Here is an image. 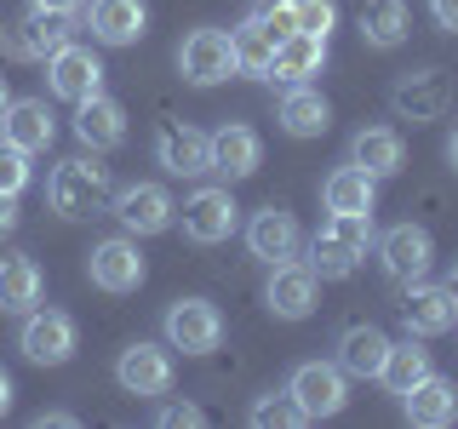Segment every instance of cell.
<instances>
[{"label":"cell","mask_w":458,"mask_h":429,"mask_svg":"<svg viewBox=\"0 0 458 429\" xmlns=\"http://www.w3.org/2000/svg\"><path fill=\"white\" fill-rule=\"evenodd\" d=\"M155 424H166V429H195V424H207V412L190 407V400H172V407L155 412Z\"/></svg>","instance_id":"36"},{"label":"cell","mask_w":458,"mask_h":429,"mask_svg":"<svg viewBox=\"0 0 458 429\" xmlns=\"http://www.w3.org/2000/svg\"><path fill=\"white\" fill-rule=\"evenodd\" d=\"M247 247H252V257H264V264H286V257L304 252V229H298V218L286 206H264V212H252V223H247Z\"/></svg>","instance_id":"16"},{"label":"cell","mask_w":458,"mask_h":429,"mask_svg":"<svg viewBox=\"0 0 458 429\" xmlns=\"http://www.w3.org/2000/svg\"><path fill=\"white\" fill-rule=\"evenodd\" d=\"M166 343L183 355H212L224 343V315L218 304H207V298H178V304H166Z\"/></svg>","instance_id":"6"},{"label":"cell","mask_w":458,"mask_h":429,"mask_svg":"<svg viewBox=\"0 0 458 429\" xmlns=\"http://www.w3.org/2000/svg\"><path fill=\"white\" fill-rule=\"evenodd\" d=\"M372 247H378L384 275L401 281V286L424 281V275H429V257H436V240H429V229H419V223H395V229H384Z\"/></svg>","instance_id":"9"},{"label":"cell","mask_w":458,"mask_h":429,"mask_svg":"<svg viewBox=\"0 0 458 429\" xmlns=\"http://www.w3.org/2000/svg\"><path fill=\"white\" fill-rule=\"evenodd\" d=\"M367 247H372V212H333V218L310 235V257H304V264L321 281H344V275L361 269Z\"/></svg>","instance_id":"1"},{"label":"cell","mask_w":458,"mask_h":429,"mask_svg":"<svg viewBox=\"0 0 458 429\" xmlns=\"http://www.w3.org/2000/svg\"><path fill=\"white\" fill-rule=\"evenodd\" d=\"M69 35H75V12L29 6V18H23V46L35 52V57H52L57 46H69Z\"/></svg>","instance_id":"32"},{"label":"cell","mask_w":458,"mask_h":429,"mask_svg":"<svg viewBox=\"0 0 458 429\" xmlns=\"http://www.w3.org/2000/svg\"><path fill=\"white\" fill-rule=\"evenodd\" d=\"M264 23L276 29L281 40H286V35H298V6H293V0H276V6H264Z\"/></svg>","instance_id":"37"},{"label":"cell","mask_w":458,"mask_h":429,"mask_svg":"<svg viewBox=\"0 0 458 429\" xmlns=\"http://www.w3.org/2000/svg\"><path fill=\"white\" fill-rule=\"evenodd\" d=\"M29 6H47V12H75V18H81V12H86V0H29Z\"/></svg>","instance_id":"41"},{"label":"cell","mask_w":458,"mask_h":429,"mask_svg":"<svg viewBox=\"0 0 458 429\" xmlns=\"http://www.w3.org/2000/svg\"><path fill=\"white\" fill-rule=\"evenodd\" d=\"M40 292H47V281H40V264L23 252L0 257V315H29L40 304Z\"/></svg>","instance_id":"27"},{"label":"cell","mask_w":458,"mask_h":429,"mask_svg":"<svg viewBox=\"0 0 458 429\" xmlns=\"http://www.w3.org/2000/svg\"><path fill=\"white\" fill-rule=\"evenodd\" d=\"M327 69V40L321 35H286L281 46H276V63H269V75L264 80H281V86H304V80H315Z\"/></svg>","instance_id":"23"},{"label":"cell","mask_w":458,"mask_h":429,"mask_svg":"<svg viewBox=\"0 0 458 429\" xmlns=\"http://www.w3.org/2000/svg\"><path fill=\"white\" fill-rule=\"evenodd\" d=\"M229 46H235V69H241V75H258V80H264L269 63H276L281 35L264 23V12H252V18H241L235 29H229Z\"/></svg>","instance_id":"25"},{"label":"cell","mask_w":458,"mask_h":429,"mask_svg":"<svg viewBox=\"0 0 458 429\" xmlns=\"http://www.w3.org/2000/svg\"><path fill=\"white\" fill-rule=\"evenodd\" d=\"M276 121H281L293 138H321L327 126H333V104H327V97L304 80V86H286V97H281Z\"/></svg>","instance_id":"28"},{"label":"cell","mask_w":458,"mask_h":429,"mask_svg":"<svg viewBox=\"0 0 458 429\" xmlns=\"http://www.w3.org/2000/svg\"><path fill=\"white\" fill-rule=\"evenodd\" d=\"M109 206H114L126 235H161L178 218V200L166 195V183H126V189L109 195Z\"/></svg>","instance_id":"8"},{"label":"cell","mask_w":458,"mask_h":429,"mask_svg":"<svg viewBox=\"0 0 458 429\" xmlns=\"http://www.w3.org/2000/svg\"><path fill=\"white\" fill-rule=\"evenodd\" d=\"M293 6H298V29H304V35H333V29H338V6H333V0H293Z\"/></svg>","instance_id":"35"},{"label":"cell","mask_w":458,"mask_h":429,"mask_svg":"<svg viewBox=\"0 0 458 429\" xmlns=\"http://www.w3.org/2000/svg\"><path fill=\"white\" fill-rule=\"evenodd\" d=\"M350 161L384 183V178L401 172V161H407V143H401L395 126H361V132L350 138Z\"/></svg>","instance_id":"24"},{"label":"cell","mask_w":458,"mask_h":429,"mask_svg":"<svg viewBox=\"0 0 458 429\" xmlns=\"http://www.w3.org/2000/svg\"><path fill=\"white\" fill-rule=\"evenodd\" d=\"M429 12H436L441 29H458V0H429Z\"/></svg>","instance_id":"39"},{"label":"cell","mask_w":458,"mask_h":429,"mask_svg":"<svg viewBox=\"0 0 458 429\" xmlns=\"http://www.w3.org/2000/svg\"><path fill=\"white\" fill-rule=\"evenodd\" d=\"M0 138L18 143L23 155H40L57 138V114L47 109V97H12L6 114H0Z\"/></svg>","instance_id":"18"},{"label":"cell","mask_w":458,"mask_h":429,"mask_svg":"<svg viewBox=\"0 0 458 429\" xmlns=\"http://www.w3.org/2000/svg\"><path fill=\"white\" fill-rule=\"evenodd\" d=\"M390 104L401 121H412V126H424V121H441L453 104V86L441 69H407L395 86H390Z\"/></svg>","instance_id":"12"},{"label":"cell","mask_w":458,"mask_h":429,"mask_svg":"<svg viewBox=\"0 0 458 429\" xmlns=\"http://www.w3.org/2000/svg\"><path fill=\"white\" fill-rule=\"evenodd\" d=\"M258 166H264V138L241 121H224L218 132H212V172H224V178H252Z\"/></svg>","instance_id":"21"},{"label":"cell","mask_w":458,"mask_h":429,"mask_svg":"<svg viewBox=\"0 0 458 429\" xmlns=\"http://www.w3.org/2000/svg\"><path fill=\"white\" fill-rule=\"evenodd\" d=\"M401 412L419 429H447V424H458V383L441 378V372H424V378L401 395Z\"/></svg>","instance_id":"17"},{"label":"cell","mask_w":458,"mask_h":429,"mask_svg":"<svg viewBox=\"0 0 458 429\" xmlns=\"http://www.w3.org/2000/svg\"><path fill=\"white\" fill-rule=\"evenodd\" d=\"M143 23H149L143 0H92L86 6V29L104 46H132V40H143Z\"/></svg>","instance_id":"22"},{"label":"cell","mask_w":458,"mask_h":429,"mask_svg":"<svg viewBox=\"0 0 458 429\" xmlns=\"http://www.w3.org/2000/svg\"><path fill=\"white\" fill-rule=\"evenodd\" d=\"M23 189H29V155L0 138V195H23Z\"/></svg>","instance_id":"34"},{"label":"cell","mask_w":458,"mask_h":429,"mask_svg":"<svg viewBox=\"0 0 458 429\" xmlns=\"http://www.w3.org/2000/svg\"><path fill=\"white\" fill-rule=\"evenodd\" d=\"M18 223H23V212H18V195H0V235H12Z\"/></svg>","instance_id":"38"},{"label":"cell","mask_w":458,"mask_h":429,"mask_svg":"<svg viewBox=\"0 0 458 429\" xmlns=\"http://www.w3.org/2000/svg\"><path fill=\"white\" fill-rule=\"evenodd\" d=\"M178 69H183L190 86H218L229 75H241V69H235V46H229L224 29H195V35H183Z\"/></svg>","instance_id":"11"},{"label":"cell","mask_w":458,"mask_h":429,"mask_svg":"<svg viewBox=\"0 0 458 429\" xmlns=\"http://www.w3.org/2000/svg\"><path fill=\"white\" fill-rule=\"evenodd\" d=\"M47 86L57 97H69V104H86L92 92H104V63H98V52L92 46H57L47 57Z\"/></svg>","instance_id":"13"},{"label":"cell","mask_w":458,"mask_h":429,"mask_svg":"<svg viewBox=\"0 0 458 429\" xmlns=\"http://www.w3.org/2000/svg\"><path fill=\"white\" fill-rule=\"evenodd\" d=\"M384 355H390V338H384L372 321H355V326L338 332V366L350 372V378H378Z\"/></svg>","instance_id":"26"},{"label":"cell","mask_w":458,"mask_h":429,"mask_svg":"<svg viewBox=\"0 0 458 429\" xmlns=\"http://www.w3.org/2000/svg\"><path fill=\"white\" fill-rule=\"evenodd\" d=\"M286 395H293V407L304 412V424L338 418V412L350 407V372L338 361H298L293 378H286Z\"/></svg>","instance_id":"3"},{"label":"cell","mask_w":458,"mask_h":429,"mask_svg":"<svg viewBox=\"0 0 458 429\" xmlns=\"http://www.w3.org/2000/svg\"><path fill=\"white\" fill-rule=\"evenodd\" d=\"M114 378H121L126 395L138 400H161L172 395V378H178V366H172V343H126L121 361H114Z\"/></svg>","instance_id":"5"},{"label":"cell","mask_w":458,"mask_h":429,"mask_svg":"<svg viewBox=\"0 0 458 429\" xmlns=\"http://www.w3.org/2000/svg\"><path fill=\"white\" fill-rule=\"evenodd\" d=\"M447 161H453V172H458V121H453V132H447Z\"/></svg>","instance_id":"43"},{"label":"cell","mask_w":458,"mask_h":429,"mask_svg":"<svg viewBox=\"0 0 458 429\" xmlns=\"http://www.w3.org/2000/svg\"><path fill=\"white\" fill-rule=\"evenodd\" d=\"M401 326L407 338H441L458 326V304L447 286H429V281H412L407 298H401Z\"/></svg>","instance_id":"15"},{"label":"cell","mask_w":458,"mask_h":429,"mask_svg":"<svg viewBox=\"0 0 458 429\" xmlns=\"http://www.w3.org/2000/svg\"><path fill=\"white\" fill-rule=\"evenodd\" d=\"M424 372H436L429 366V349H419V338H407V343H390V355H384V366H378V383L390 395H407Z\"/></svg>","instance_id":"31"},{"label":"cell","mask_w":458,"mask_h":429,"mask_svg":"<svg viewBox=\"0 0 458 429\" xmlns=\"http://www.w3.org/2000/svg\"><path fill=\"white\" fill-rule=\"evenodd\" d=\"M75 138H81L92 155H104V149H121V143H126V109L114 104V97L92 92L86 104H75Z\"/></svg>","instance_id":"20"},{"label":"cell","mask_w":458,"mask_h":429,"mask_svg":"<svg viewBox=\"0 0 458 429\" xmlns=\"http://www.w3.org/2000/svg\"><path fill=\"white\" fill-rule=\"evenodd\" d=\"M12 412V378H6V366H0V418Z\"/></svg>","instance_id":"42"},{"label":"cell","mask_w":458,"mask_h":429,"mask_svg":"<svg viewBox=\"0 0 458 429\" xmlns=\"http://www.w3.org/2000/svg\"><path fill=\"white\" fill-rule=\"evenodd\" d=\"M6 104H12V92H6V75H0V114H6Z\"/></svg>","instance_id":"45"},{"label":"cell","mask_w":458,"mask_h":429,"mask_svg":"<svg viewBox=\"0 0 458 429\" xmlns=\"http://www.w3.org/2000/svg\"><path fill=\"white\" fill-rule=\"evenodd\" d=\"M23 361L35 366H64L75 355V321L64 309H29L23 315V332H18Z\"/></svg>","instance_id":"10"},{"label":"cell","mask_w":458,"mask_h":429,"mask_svg":"<svg viewBox=\"0 0 458 429\" xmlns=\"http://www.w3.org/2000/svg\"><path fill=\"white\" fill-rule=\"evenodd\" d=\"M86 275H92L98 292H114V298L138 292L143 275H149V264H143V252H138V235H109V240H98V247L86 252Z\"/></svg>","instance_id":"4"},{"label":"cell","mask_w":458,"mask_h":429,"mask_svg":"<svg viewBox=\"0 0 458 429\" xmlns=\"http://www.w3.org/2000/svg\"><path fill=\"white\" fill-rule=\"evenodd\" d=\"M241 229V206L229 200V189H195L183 200V235L195 240V247H218Z\"/></svg>","instance_id":"14"},{"label":"cell","mask_w":458,"mask_h":429,"mask_svg":"<svg viewBox=\"0 0 458 429\" xmlns=\"http://www.w3.org/2000/svg\"><path fill=\"white\" fill-rule=\"evenodd\" d=\"M315 298H321V275L298 257L286 264H269V286H264V309L276 321H310L315 315Z\"/></svg>","instance_id":"7"},{"label":"cell","mask_w":458,"mask_h":429,"mask_svg":"<svg viewBox=\"0 0 458 429\" xmlns=\"http://www.w3.org/2000/svg\"><path fill=\"white\" fill-rule=\"evenodd\" d=\"M321 200H327V212H372V206H378V178L350 161V166L327 172Z\"/></svg>","instance_id":"29"},{"label":"cell","mask_w":458,"mask_h":429,"mask_svg":"<svg viewBox=\"0 0 458 429\" xmlns=\"http://www.w3.org/2000/svg\"><path fill=\"white\" fill-rule=\"evenodd\" d=\"M407 29H412L407 0H372V6H361V40L367 46L395 52L401 40H407Z\"/></svg>","instance_id":"30"},{"label":"cell","mask_w":458,"mask_h":429,"mask_svg":"<svg viewBox=\"0 0 458 429\" xmlns=\"http://www.w3.org/2000/svg\"><path fill=\"white\" fill-rule=\"evenodd\" d=\"M441 286H447V292H453V304H458V264H453V275L441 281Z\"/></svg>","instance_id":"44"},{"label":"cell","mask_w":458,"mask_h":429,"mask_svg":"<svg viewBox=\"0 0 458 429\" xmlns=\"http://www.w3.org/2000/svg\"><path fill=\"white\" fill-rule=\"evenodd\" d=\"M155 161H161L172 178H207L212 172V138L195 132V126H161Z\"/></svg>","instance_id":"19"},{"label":"cell","mask_w":458,"mask_h":429,"mask_svg":"<svg viewBox=\"0 0 458 429\" xmlns=\"http://www.w3.org/2000/svg\"><path fill=\"white\" fill-rule=\"evenodd\" d=\"M109 195H114V178H109V166H98V155H92V161H86V155H75V161H57L52 178H47L52 212H57V218H69V223L98 218V212L109 206Z\"/></svg>","instance_id":"2"},{"label":"cell","mask_w":458,"mask_h":429,"mask_svg":"<svg viewBox=\"0 0 458 429\" xmlns=\"http://www.w3.org/2000/svg\"><path fill=\"white\" fill-rule=\"evenodd\" d=\"M247 418H252L258 429H298V424H304V412H298V407H293V395L281 390V395H258Z\"/></svg>","instance_id":"33"},{"label":"cell","mask_w":458,"mask_h":429,"mask_svg":"<svg viewBox=\"0 0 458 429\" xmlns=\"http://www.w3.org/2000/svg\"><path fill=\"white\" fill-rule=\"evenodd\" d=\"M40 429H69V424H75V412H64V407H52V412H40V418H35Z\"/></svg>","instance_id":"40"}]
</instances>
